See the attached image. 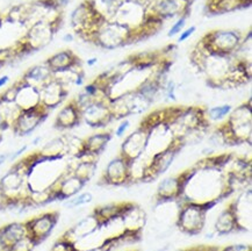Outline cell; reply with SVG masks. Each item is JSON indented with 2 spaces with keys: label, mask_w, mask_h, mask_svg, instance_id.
<instances>
[{
  "label": "cell",
  "mask_w": 252,
  "mask_h": 251,
  "mask_svg": "<svg viewBox=\"0 0 252 251\" xmlns=\"http://www.w3.org/2000/svg\"><path fill=\"white\" fill-rule=\"evenodd\" d=\"M18 90H19V82L14 83L11 88H8L6 91H4L0 94V98L2 99V100L5 101H8V102H14L15 101V98H17V93H18Z\"/></svg>",
  "instance_id": "cell-23"
},
{
  "label": "cell",
  "mask_w": 252,
  "mask_h": 251,
  "mask_svg": "<svg viewBox=\"0 0 252 251\" xmlns=\"http://www.w3.org/2000/svg\"><path fill=\"white\" fill-rule=\"evenodd\" d=\"M35 243L31 240V237L25 236L17 241L7 251H33Z\"/></svg>",
  "instance_id": "cell-22"
},
{
  "label": "cell",
  "mask_w": 252,
  "mask_h": 251,
  "mask_svg": "<svg viewBox=\"0 0 252 251\" xmlns=\"http://www.w3.org/2000/svg\"><path fill=\"white\" fill-rule=\"evenodd\" d=\"M103 179L106 180V184L109 185H122L126 184L129 177V162L122 156H119L108 163L106 167Z\"/></svg>",
  "instance_id": "cell-10"
},
{
  "label": "cell",
  "mask_w": 252,
  "mask_h": 251,
  "mask_svg": "<svg viewBox=\"0 0 252 251\" xmlns=\"http://www.w3.org/2000/svg\"><path fill=\"white\" fill-rule=\"evenodd\" d=\"M134 42V33L124 26L113 22V24L102 25L95 34L93 43L105 49H115V48L127 46Z\"/></svg>",
  "instance_id": "cell-2"
},
{
  "label": "cell",
  "mask_w": 252,
  "mask_h": 251,
  "mask_svg": "<svg viewBox=\"0 0 252 251\" xmlns=\"http://www.w3.org/2000/svg\"><path fill=\"white\" fill-rule=\"evenodd\" d=\"M46 64L49 66L53 73H57L72 69L73 66L78 65V64H80V60L71 50H62L50 56L46 61Z\"/></svg>",
  "instance_id": "cell-14"
},
{
  "label": "cell",
  "mask_w": 252,
  "mask_h": 251,
  "mask_svg": "<svg viewBox=\"0 0 252 251\" xmlns=\"http://www.w3.org/2000/svg\"><path fill=\"white\" fill-rule=\"evenodd\" d=\"M235 228L236 222L234 215H232L230 207H228L225 211L222 212L221 215L218 218V221H216V229H218L219 233L227 234L230 233L231 230H234ZM236 229H237V228H236Z\"/></svg>",
  "instance_id": "cell-19"
},
{
  "label": "cell",
  "mask_w": 252,
  "mask_h": 251,
  "mask_svg": "<svg viewBox=\"0 0 252 251\" xmlns=\"http://www.w3.org/2000/svg\"><path fill=\"white\" fill-rule=\"evenodd\" d=\"M92 194L89 192L85 193H78V194L73 195L65 200V207L66 208H77L80 206L90 204L92 201Z\"/></svg>",
  "instance_id": "cell-21"
},
{
  "label": "cell",
  "mask_w": 252,
  "mask_h": 251,
  "mask_svg": "<svg viewBox=\"0 0 252 251\" xmlns=\"http://www.w3.org/2000/svg\"><path fill=\"white\" fill-rule=\"evenodd\" d=\"M185 24H186L185 17H182V18L178 19V21L172 26V27H171L169 33H167V36L173 37V36H176V35H179L180 33H182V31L184 30V27H185Z\"/></svg>",
  "instance_id": "cell-24"
},
{
  "label": "cell",
  "mask_w": 252,
  "mask_h": 251,
  "mask_svg": "<svg viewBox=\"0 0 252 251\" xmlns=\"http://www.w3.org/2000/svg\"><path fill=\"white\" fill-rule=\"evenodd\" d=\"M42 140V137H40V136H38V137H36V138H35V140L33 141V146H36V144L37 143H40V141Z\"/></svg>",
  "instance_id": "cell-32"
},
{
  "label": "cell",
  "mask_w": 252,
  "mask_h": 251,
  "mask_svg": "<svg viewBox=\"0 0 252 251\" xmlns=\"http://www.w3.org/2000/svg\"><path fill=\"white\" fill-rule=\"evenodd\" d=\"M38 155L42 158L46 159H63L66 154V143L65 137H55L50 140L49 142L44 144L43 148L40 151H37Z\"/></svg>",
  "instance_id": "cell-15"
},
{
  "label": "cell",
  "mask_w": 252,
  "mask_h": 251,
  "mask_svg": "<svg viewBox=\"0 0 252 251\" xmlns=\"http://www.w3.org/2000/svg\"><path fill=\"white\" fill-rule=\"evenodd\" d=\"M9 158V153H2L0 154V166L4 165Z\"/></svg>",
  "instance_id": "cell-28"
},
{
  "label": "cell",
  "mask_w": 252,
  "mask_h": 251,
  "mask_svg": "<svg viewBox=\"0 0 252 251\" xmlns=\"http://www.w3.org/2000/svg\"><path fill=\"white\" fill-rule=\"evenodd\" d=\"M231 112V106L225 104L221 106H216L206 112L207 120L209 121H221L223 120L225 117H228Z\"/></svg>",
  "instance_id": "cell-20"
},
{
  "label": "cell",
  "mask_w": 252,
  "mask_h": 251,
  "mask_svg": "<svg viewBox=\"0 0 252 251\" xmlns=\"http://www.w3.org/2000/svg\"><path fill=\"white\" fill-rule=\"evenodd\" d=\"M111 137L112 135L109 133H99L87 137L86 140H84V151L99 156V154L102 153L111 141Z\"/></svg>",
  "instance_id": "cell-16"
},
{
  "label": "cell",
  "mask_w": 252,
  "mask_h": 251,
  "mask_svg": "<svg viewBox=\"0 0 252 251\" xmlns=\"http://www.w3.org/2000/svg\"><path fill=\"white\" fill-rule=\"evenodd\" d=\"M243 37L235 31H214L202 38L198 47L205 55L230 56L237 53L242 46Z\"/></svg>",
  "instance_id": "cell-1"
},
{
  "label": "cell",
  "mask_w": 252,
  "mask_h": 251,
  "mask_svg": "<svg viewBox=\"0 0 252 251\" xmlns=\"http://www.w3.org/2000/svg\"><path fill=\"white\" fill-rule=\"evenodd\" d=\"M148 137H149V130L141 126L136 131H134L126 138L122 144L120 156L127 159L129 163L140 158L141 156L144 155L145 149H147Z\"/></svg>",
  "instance_id": "cell-7"
},
{
  "label": "cell",
  "mask_w": 252,
  "mask_h": 251,
  "mask_svg": "<svg viewBox=\"0 0 252 251\" xmlns=\"http://www.w3.org/2000/svg\"><path fill=\"white\" fill-rule=\"evenodd\" d=\"M58 221L57 212H49L37 217L32 218L31 220L25 222L27 236L35 243V246L43 242L56 227Z\"/></svg>",
  "instance_id": "cell-4"
},
{
  "label": "cell",
  "mask_w": 252,
  "mask_h": 251,
  "mask_svg": "<svg viewBox=\"0 0 252 251\" xmlns=\"http://www.w3.org/2000/svg\"><path fill=\"white\" fill-rule=\"evenodd\" d=\"M18 82L19 90L14 101L15 105L20 108V111H31V109L37 108L41 105L40 91L24 83L21 79Z\"/></svg>",
  "instance_id": "cell-11"
},
{
  "label": "cell",
  "mask_w": 252,
  "mask_h": 251,
  "mask_svg": "<svg viewBox=\"0 0 252 251\" xmlns=\"http://www.w3.org/2000/svg\"><path fill=\"white\" fill-rule=\"evenodd\" d=\"M208 208L211 207L187 202L180 207V212L177 218L178 224L187 233H198L205 224L206 213Z\"/></svg>",
  "instance_id": "cell-3"
},
{
  "label": "cell",
  "mask_w": 252,
  "mask_h": 251,
  "mask_svg": "<svg viewBox=\"0 0 252 251\" xmlns=\"http://www.w3.org/2000/svg\"><path fill=\"white\" fill-rule=\"evenodd\" d=\"M56 31L57 30L53 25L40 22V24H36L28 28L25 36L22 37V41L28 47V49L31 50V53L33 54L47 47L53 41V37L56 34Z\"/></svg>",
  "instance_id": "cell-6"
},
{
  "label": "cell",
  "mask_w": 252,
  "mask_h": 251,
  "mask_svg": "<svg viewBox=\"0 0 252 251\" xmlns=\"http://www.w3.org/2000/svg\"><path fill=\"white\" fill-rule=\"evenodd\" d=\"M129 125H130V122H129V120H127V119L122 121L121 124L119 125V127L116 128V130H115L116 136H118V137L124 136V134L126 133V130H127L128 128H129Z\"/></svg>",
  "instance_id": "cell-26"
},
{
  "label": "cell",
  "mask_w": 252,
  "mask_h": 251,
  "mask_svg": "<svg viewBox=\"0 0 252 251\" xmlns=\"http://www.w3.org/2000/svg\"><path fill=\"white\" fill-rule=\"evenodd\" d=\"M157 194L163 201L180 198V186L178 177L164 179L159 184V186H158Z\"/></svg>",
  "instance_id": "cell-17"
},
{
  "label": "cell",
  "mask_w": 252,
  "mask_h": 251,
  "mask_svg": "<svg viewBox=\"0 0 252 251\" xmlns=\"http://www.w3.org/2000/svg\"><path fill=\"white\" fill-rule=\"evenodd\" d=\"M82 120L92 128H101L113 120L109 101H94L80 112Z\"/></svg>",
  "instance_id": "cell-8"
},
{
  "label": "cell",
  "mask_w": 252,
  "mask_h": 251,
  "mask_svg": "<svg viewBox=\"0 0 252 251\" xmlns=\"http://www.w3.org/2000/svg\"><path fill=\"white\" fill-rule=\"evenodd\" d=\"M67 93H69L67 88L53 78L40 90L41 105L48 111H53L65 100Z\"/></svg>",
  "instance_id": "cell-9"
},
{
  "label": "cell",
  "mask_w": 252,
  "mask_h": 251,
  "mask_svg": "<svg viewBox=\"0 0 252 251\" xmlns=\"http://www.w3.org/2000/svg\"><path fill=\"white\" fill-rule=\"evenodd\" d=\"M82 121V114L79 108L77 107L75 101H70L69 104L63 106L62 109L58 112L56 119H55V128L60 130L72 129L78 126Z\"/></svg>",
  "instance_id": "cell-13"
},
{
  "label": "cell",
  "mask_w": 252,
  "mask_h": 251,
  "mask_svg": "<svg viewBox=\"0 0 252 251\" xmlns=\"http://www.w3.org/2000/svg\"><path fill=\"white\" fill-rule=\"evenodd\" d=\"M53 78V71L49 69V66L47 65L46 62H44L43 64H37V65L29 67L27 71L24 73L21 80L40 91V90L43 88L44 85H47Z\"/></svg>",
  "instance_id": "cell-12"
},
{
  "label": "cell",
  "mask_w": 252,
  "mask_h": 251,
  "mask_svg": "<svg viewBox=\"0 0 252 251\" xmlns=\"http://www.w3.org/2000/svg\"><path fill=\"white\" fill-rule=\"evenodd\" d=\"M73 158H75V157H73ZM76 160H77V163H76V165L73 166L72 173L76 177H78L80 180H83L84 183H87L90 179L92 178L93 175H94L96 163L79 162L77 158H76Z\"/></svg>",
  "instance_id": "cell-18"
},
{
  "label": "cell",
  "mask_w": 252,
  "mask_h": 251,
  "mask_svg": "<svg viewBox=\"0 0 252 251\" xmlns=\"http://www.w3.org/2000/svg\"><path fill=\"white\" fill-rule=\"evenodd\" d=\"M73 40H75V37H73L72 34H65L63 36V41L66 42V43H70V42H72Z\"/></svg>",
  "instance_id": "cell-30"
},
{
  "label": "cell",
  "mask_w": 252,
  "mask_h": 251,
  "mask_svg": "<svg viewBox=\"0 0 252 251\" xmlns=\"http://www.w3.org/2000/svg\"><path fill=\"white\" fill-rule=\"evenodd\" d=\"M1 141H2V136H1V135H0V143H1Z\"/></svg>",
  "instance_id": "cell-33"
},
{
  "label": "cell",
  "mask_w": 252,
  "mask_h": 251,
  "mask_svg": "<svg viewBox=\"0 0 252 251\" xmlns=\"http://www.w3.org/2000/svg\"><path fill=\"white\" fill-rule=\"evenodd\" d=\"M195 31H196L195 26H190L189 28H187V30L183 31L182 33H180L179 37H178V42H179V43H182V42H185L186 40H189V38L195 33Z\"/></svg>",
  "instance_id": "cell-25"
},
{
  "label": "cell",
  "mask_w": 252,
  "mask_h": 251,
  "mask_svg": "<svg viewBox=\"0 0 252 251\" xmlns=\"http://www.w3.org/2000/svg\"><path fill=\"white\" fill-rule=\"evenodd\" d=\"M27 149H28V146H22L21 148H19V149L13 151V153H9L8 160H15L17 158H19V157H20Z\"/></svg>",
  "instance_id": "cell-27"
},
{
  "label": "cell",
  "mask_w": 252,
  "mask_h": 251,
  "mask_svg": "<svg viewBox=\"0 0 252 251\" xmlns=\"http://www.w3.org/2000/svg\"><path fill=\"white\" fill-rule=\"evenodd\" d=\"M8 82H9V76L4 75V76L0 77V89L4 88L5 85H7Z\"/></svg>",
  "instance_id": "cell-29"
},
{
  "label": "cell",
  "mask_w": 252,
  "mask_h": 251,
  "mask_svg": "<svg viewBox=\"0 0 252 251\" xmlns=\"http://www.w3.org/2000/svg\"><path fill=\"white\" fill-rule=\"evenodd\" d=\"M96 62H98V59H96V57H91V59H89L86 61V64L89 66H93Z\"/></svg>",
  "instance_id": "cell-31"
},
{
  "label": "cell",
  "mask_w": 252,
  "mask_h": 251,
  "mask_svg": "<svg viewBox=\"0 0 252 251\" xmlns=\"http://www.w3.org/2000/svg\"><path fill=\"white\" fill-rule=\"evenodd\" d=\"M46 107L40 105L31 111H21L17 120L12 126V129L18 136H28L43 122L49 115Z\"/></svg>",
  "instance_id": "cell-5"
}]
</instances>
